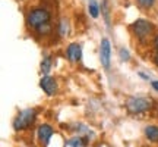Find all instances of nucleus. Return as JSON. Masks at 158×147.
<instances>
[{"instance_id":"20e7f679","label":"nucleus","mask_w":158,"mask_h":147,"mask_svg":"<svg viewBox=\"0 0 158 147\" xmlns=\"http://www.w3.org/2000/svg\"><path fill=\"white\" fill-rule=\"evenodd\" d=\"M37 119V110L35 109H23L16 115V118L13 119V128L16 131H23L31 128V125H34Z\"/></svg>"},{"instance_id":"f03ea898","label":"nucleus","mask_w":158,"mask_h":147,"mask_svg":"<svg viewBox=\"0 0 158 147\" xmlns=\"http://www.w3.org/2000/svg\"><path fill=\"white\" fill-rule=\"evenodd\" d=\"M154 102L151 97L147 96H132L126 100V109L130 115H141L147 113L154 108Z\"/></svg>"},{"instance_id":"9b49d317","label":"nucleus","mask_w":158,"mask_h":147,"mask_svg":"<svg viewBox=\"0 0 158 147\" xmlns=\"http://www.w3.org/2000/svg\"><path fill=\"white\" fill-rule=\"evenodd\" d=\"M51 66H53V57L50 55H47L41 60V72H43V75H48Z\"/></svg>"},{"instance_id":"0eeeda50","label":"nucleus","mask_w":158,"mask_h":147,"mask_svg":"<svg viewBox=\"0 0 158 147\" xmlns=\"http://www.w3.org/2000/svg\"><path fill=\"white\" fill-rule=\"evenodd\" d=\"M54 134V128L48 124H41L38 127V131H37V136H38V140L43 146H48L50 143V138Z\"/></svg>"},{"instance_id":"2eb2a0df","label":"nucleus","mask_w":158,"mask_h":147,"mask_svg":"<svg viewBox=\"0 0 158 147\" xmlns=\"http://www.w3.org/2000/svg\"><path fill=\"white\" fill-rule=\"evenodd\" d=\"M59 34H60V37H64L68 34V22H66V19H62L60 24H59Z\"/></svg>"},{"instance_id":"6ab92c4d","label":"nucleus","mask_w":158,"mask_h":147,"mask_svg":"<svg viewBox=\"0 0 158 147\" xmlns=\"http://www.w3.org/2000/svg\"><path fill=\"white\" fill-rule=\"evenodd\" d=\"M151 85H152V88L155 91H158V81H152V82H151Z\"/></svg>"},{"instance_id":"f3484780","label":"nucleus","mask_w":158,"mask_h":147,"mask_svg":"<svg viewBox=\"0 0 158 147\" xmlns=\"http://www.w3.org/2000/svg\"><path fill=\"white\" fill-rule=\"evenodd\" d=\"M152 47H154V51H158V33L152 37Z\"/></svg>"},{"instance_id":"423d86ee","label":"nucleus","mask_w":158,"mask_h":147,"mask_svg":"<svg viewBox=\"0 0 158 147\" xmlns=\"http://www.w3.org/2000/svg\"><path fill=\"white\" fill-rule=\"evenodd\" d=\"M40 87L41 90L44 91L47 96H54L59 90V85H57V81L54 77H50V75H43L41 79H40Z\"/></svg>"},{"instance_id":"39448f33","label":"nucleus","mask_w":158,"mask_h":147,"mask_svg":"<svg viewBox=\"0 0 158 147\" xmlns=\"http://www.w3.org/2000/svg\"><path fill=\"white\" fill-rule=\"evenodd\" d=\"M100 62H101L102 68L110 69V63H111V46H110V40L102 38L100 43Z\"/></svg>"},{"instance_id":"dca6fc26","label":"nucleus","mask_w":158,"mask_h":147,"mask_svg":"<svg viewBox=\"0 0 158 147\" xmlns=\"http://www.w3.org/2000/svg\"><path fill=\"white\" fill-rule=\"evenodd\" d=\"M118 55H120V59H122L123 62H129V60H130L129 51L126 50V49H123V47H122V49L118 50Z\"/></svg>"},{"instance_id":"412c9836","label":"nucleus","mask_w":158,"mask_h":147,"mask_svg":"<svg viewBox=\"0 0 158 147\" xmlns=\"http://www.w3.org/2000/svg\"><path fill=\"white\" fill-rule=\"evenodd\" d=\"M157 116H158V110H157Z\"/></svg>"},{"instance_id":"4468645a","label":"nucleus","mask_w":158,"mask_h":147,"mask_svg":"<svg viewBox=\"0 0 158 147\" xmlns=\"http://www.w3.org/2000/svg\"><path fill=\"white\" fill-rule=\"evenodd\" d=\"M135 2L142 11H149V9H152L154 6H155L157 0H135Z\"/></svg>"},{"instance_id":"7ed1b4c3","label":"nucleus","mask_w":158,"mask_h":147,"mask_svg":"<svg viewBox=\"0 0 158 147\" xmlns=\"http://www.w3.org/2000/svg\"><path fill=\"white\" fill-rule=\"evenodd\" d=\"M130 33L135 35L136 40H139V41H145L148 40L151 35H155V25H154L151 21H148V19H136L135 22L130 24Z\"/></svg>"},{"instance_id":"9d476101","label":"nucleus","mask_w":158,"mask_h":147,"mask_svg":"<svg viewBox=\"0 0 158 147\" xmlns=\"http://www.w3.org/2000/svg\"><path fill=\"white\" fill-rule=\"evenodd\" d=\"M68 146L70 147H86L88 146V138H85L84 136H78L73 137L68 141Z\"/></svg>"},{"instance_id":"1a4fd4ad","label":"nucleus","mask_w":158,"mask_h":147,"mask_svg":"<svg viewBox=\"0 0 158 147\" xmlns=\"http://www.w3.org/2000/svg\"><path fill=\"white\" fill-rule=\"evenodd\" d=\"M143 134L149 141L158 143V125H147L143 130Z\"/></svg>"},{"instance_id":"a211bd4d","label":"nucleus","mask_w":158,"mask_h":147,"mask_svg":"<svg viewBox=\"0 0 158 147\" xmlns=\"http://www.w3.org/2000/svg\"><path fill=\"white\" fill-rule=\"evenodd\" d=\"M152 62H154V65L158 68V51H154L152 53Z\"/></svg>"},{"instance_id":"aec40b11","label":"nucleus","mask_w":158,"mask_h":147,"mask_svg":"<svg viewBox=\"0 0 158 147\" xmlns=\"http://www.w3.org/2000/svg\"><path fill=\"white\" fill-rule=\"evenodd\" d=\"M138 75H139V77H141V78H143V79H147V81H148V79H149V77H148L147 74H143V72H139V74H138Z\"/></svg>"},{"instance_id":"ddd939ff","label":"nucleus","mask_w":158,"mask_h":147,"mask_svg":"<svg viewBox=\"0 0 158 147\" xmlns=\"http://www.w3.org/2000/svg\"><path fill=\"white\" fill-rule=\"evenodd\" d=\"M101 13L104 15V21L107 24V27H110V5H108V0H102Z\"/></svg>"},{"instance_id":"f257e3e1","label":"nucleus","mask_w":158,"mask_h":147,"mask_svg":"<svg viewBox=\"0 0 158 147\" xmlns=\"http://www.w3.org/2000/svg\"><path fill=\"white\" fill-rule=\"evenodd\" d=\"M47 24H51V13L45 7H32L27 15V27L29 29L37 31L38 28L44 27Z\"/></svg>"},{"instance_id":"f8f14e48","label":"nucleus","mask_w":158,"mask_h":147,"mask_svg":"<svg viewBox=\"0 0 158 147\" xmlns=\"http://www.w3.org/2000/svg\"><path fill=\"white\" fill-rule=\"evenodd\" d=\"M100 11H101V9H100V5H98L97 0H89V2H88V13H89L94 19L100 16Z\"/></svg>"},{"instance_id":"6e6552de","label":"nucleus","mask_w":158,"mask_h":147,"mask_svg":"<svg viewBox=\"0 0 158 147\" xmlns=\"http://www.w3.org/2000/svg\"><path fill=\"white\" fill-rule=\"evenodd\" d=\"M66 57H68L69 62L72 63H78L82 59V47L78 43H70L66 49Z\"/></svg>"}]
</instances>
